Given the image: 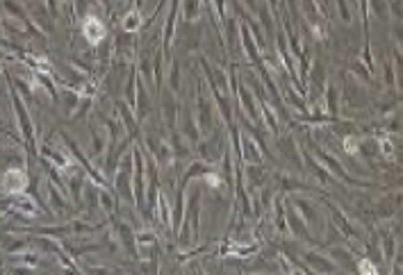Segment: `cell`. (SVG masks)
<instances>
[{
    "label": "cell",
    "mask_w": 403,
    "mask_h": 275,
    "mask_svg": "<svg viewBox=\"0 0 403 275\" xmlns=\"http://www.w3.org/2000/svg\"><path fill=\"white\" fill-rule=\"evenodd\" d=\"M25 187H28V175L21 168H10L3 177V189L7 193H21Z\"/></svg>",
    "instance_id": "cell-1"
},
{
    "label": "cell",
    "mask_w": 403,
    "mask_h": 275,
    "mask_svg": "<svg viewBox=\"0 0 403 275\" xmlns=\"http://www.w3.org/2000/svg\"><path fill=\"white\" fill-rule=\"evenodd\" d=\"M82 32L89 44H100V41L105 39V25L100 23V19H96V16H87V19H84Z\"/></svg>",
    "instance_id": "cell-2"
},
{
    "label": "cell",
    "mask_w": 403,
    "mask_h": 275,
    "mask_svg": "<svg viewBox=\"0 0 403 275\" xmlns=\"http://www.w3.org/2000/svg\"><path fill=\"white\" fill-rule=\"evenodd\" d=\"M123 28L130 30V32H132V30H137L139 28V16L135 14V12H132V14H128L125 19H123Z\"/></svg>",
    "instance_id": "cell-3"
}]
</instances>
